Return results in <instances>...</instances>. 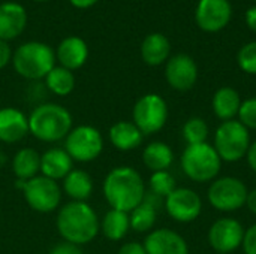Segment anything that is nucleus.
<instances>
[{"label":"nucleus","mask_w":256,"mask_h":254,"mask_svg":"<svg viewBox=\"0 0 256 254\" xmlns=\"http://www.w3.org/2000/svg\"><path fill=\"white\" fill-rule=\"evenodd\" d=\"M117 254H147L146 249L142 244L140 243H128L124 246H122V249L118 250Z\"/></svg>","instance_id":"nucleus-35"},{"label":"nucleus","mask_w":256,"mask_h":254,"mask_svg":"<svg viewBox=\"0 0 256 254\" xmlns=\"http://www.w3.org/2000/svg\"><path fill=\"white\" fill-rule=\"evenodd\" d=\"M45 84L48 87V90L57 96H68L72 93L74 87H75V76L72 73V70L66 69V67H52L50 70V73L45 76Z\"/></svg>","instance_id":"nucleus-28"},{"label":"nucleus","mask_w":256,"mask_h":254,"mask_svg":"<svg viewBox=\"0 0 256 254\" xmlns=\"http://www.w3.org/2000/svg\"><path fill=\"white\" fill-rule=\"evenodd\" d=\"M87 57H88L87 43L78 36H69L63 39L56 54V58L60 61L62 67H66L69 70L80 69L87 61Z\"/></svg>","instance_id":"nucleus-18"},{"label":"nucleus","mask_w":256,"mask_h":254,"mask_svg":"<svg viewBox=\"0 0 256 254\" xmlns=\"http://www.w3.org/2000/svg\"><path fill=\"white\" fill-rule=\"evenodd\" d=\"M220 157L214 147L204 144L188 145L182 154V168L184 174L198 183H207L218 177L220 171Z\"/></svg>","instance_id":"nucleus-5"},{"label":"nucleus","mask_w":256,"mask_h":254,"mask_svg":"<svg viewBox=\"0 0 256 254\" xmlns=\"http://www.w3.org/2000/svg\"><path fill=\"white\" fill-rule=\"evenodd\" d=\"M34 1H48V0H34Z\"/></svg>","instance_id":"nucleus-41"},{"label":"nucleus","mask_w":256,"mask_h":254,"mask_svg":"<svg viewBox=\"0 0 256 254\" xmlns=\"http://www.w3.org/2000/svg\"><path fill=\"white\" fill-rule=\"evenodd\" d=\"M144 135L130 121H118L110 129V141L120 151H130L141 145Z\"/></svg>","instance_id":"nucleus-20"},{"label":"nucleus","mask_w":256,"mask_h":254,"mask_svg":"<svg viewBox=\"0 0 256 254\" xmlns=\"http://www.w3.org/2000/svg\"><path fill=\"white\" fill-rule=\"evenodd\" d=\"M240 106V94L231 87H222L213 96V111L216 117L224 121L234 120V117L238 115Z\"/></svg>","instance_id":"nucleus-23"},{"label":"nucleus","mask_w":256,"mask_h":254,"mask_svg":"<svg viewBox=\"0 0 256 254\" xmlns=\"http://www.w3.org/2000/svg\"><path fill=\"white\" fill-rule=\"evenodd\" d=\"M172 159H174L172 150L165 142H152L150 145L146 147L142 153L144 165L153 172L166 171L171 166Z\"/></svg>","instance_id":"nucleus-26"},{"label":"nucleus","mask_w":256,"mask_h":254,"mask_svg":"<svg viewBox=\"0 0 256 254\" xmlns=\"http://www.w3.org/2000/svg\"><path fill=\"white\" fill-rule=\"evenodd\" d=\"M22 189L26 202L38 213H51L58 208L62 201V190L57 181L38 175L28 181H18Z\"/></svg>","instance_id":"nucleus-7"},{"label":"nucleus","mask_w":256,"mask_h":254,"mask_svg":"<svg viewBox=\"0 0 256 254\" xmlns=\"http://www.w3.org/2000/svg\"><path fill=\"white\" fill-rule=\"evenodd\" d=\"M240 123L248 129H256V97L248 99L242 103L238 111Z\"/></svg>","instance_id":"nucleus-32"},{"label":"nucleus","mask_w":256,"mask_h":254,"mask_svg":"<svg viewBox=\"0 0 256 254\" xmlns=\"http://www.w3.org/2000/svg\"><path fill=\"white\" fill-rule=\"evenodd\" d=\"M56 225L60 237L75 246L92 243L100 231L94 210L87 202L78 201H72L60 208Z\"/></svg>","instance_id":"nucleus-2"},{"label":"nucleus","mask_w":256,"mask_h":254,"mask_svg":"<svg viewBox=\"0 0 256 254\" xmlns=\"http://www.w3.org/2000/svg\"><path fill=\"white\" fill-rule=\"evenodd\" d=\"M12 63L18 75L26 79L45 78L54 67L56 54L44 42H26L16 48L12 55Z\"/></svg>","instance_id":"nucleus-4"},{"label":"nucleus","mask_w":256,"mask_h":254,"mask_svg":"<svg viewBox=\"0 0 256 254\" xmlns=\"http://www.w3.org/2000/svg\"><path fill=\"white\" fill-rule=\"evenodd\" d=\"M28 133V117L16 108L0 109V141L6 144L20 142Z\"/></svg>","instance_id":"nucleus-17"},{"label":"nucleus","mask_w":256,"mask_h":254,"mask_svg":"<svg viewBox=\"0 0 256 254\" xmlns=\"http://www.w3.org/2000/svg\"><path fill=\"white\" fill-rule=\"evenodd\" d=\"M63 190L64 193L78 202H86L93 192V180L92 177L81 169H72L63 178Z\"/></svg>","instance_id":"nucleus-22"},{"label":"nucleus","mask_w":256,"mask_h":254,"mask_svg":"<svg viewBox=\"0 0 256 254\" xmlns=\"http://www.w3.org/2000/svg\"><path fill=\"white\" fill-rule=\"evenodd\" d=\"M176 189H177L176 180L170 172H166V171L153 172V175L150 178V190L153 195H156L158 198H162V196L166 198Z\"/></svg>","instance_id":"nucleus-30"},{"label":"nucleus","mask_w":256,"mask_h":254,"mask_svg":"<svg viewBox=\"0 0 256 254\" xmlns=\"http://www.w3.org/2000/svg\"><path fill=\"white\" fill-rule=\"evenodd\" d=\"M12 171L18 181H28L40 172V154L33 148H21L12 160Z\"/></svg>","instance_id":"nucleus-24"},{"label":"nucleus","mask_w":256,"mask_h":254,"mask_svg":"<svg viewBox=\"0 0 256 254\" xmlns=\"http://www.w3.org/2000/svg\"><path fill=\"white\" fill-rule=\"evenodd\" d=\"M231 19L228 0H200L196 7V24L204 31H219Z\"/></svg>","instance_id":"nucleus-13"},{"label":"nucleus","mask_w":256,"mask_h":254,"mask_svg":"<svg viewBox=\"0 0 256 254\" xmlns=\"http://www.w3.org/2000/svg\"><path fill=\"white\" fill-rule=\"evenodd\" d=\"M238 66L246 73L256 75V42L244 45L238 52Z\"/></svg>","instance_id":"nucleus-31"},{"label":"nucleus","mask_w":256,"mask_h":254,"mask_svg":"<svg viewBox=\"0 0 256 254\" xmlns=\"http://www.w3.org/2000/svg\"><path fill=\"white\" fill-rule=\"evenodd\" d=\"M242 246L244 249V254H256V225L244 232Z\"/></svg>","instance_id":"nucleus-33"},{"label":"nucleus","mask_w":256,"mask_h":254,"mask_svg":"<svg viewBox=\"0 0 256 254\" xmlns=\"http://www.w3.org/2000/svg\"><path fill=\"white\" fill-rule=\"evenodd\" d=\"M171 51L170 40L160 33L148 34L141 43V57L148 66H159L162 64Z\"/></svg>","instance_id":"nucleus-21"},{"label":"nucleus","mask_w":256,"mask_h":254,"mask_svg":"<svg viewBox=\"0 0 256 254\" xmlns=\"http://www.w3.org/2000/svg\"><path fill=\"white\" fill-rule=\"evenodd\" d=\"M147 254H189L186 241L170 229H156L144 241Z\"/></svg>","instance_id":"nucleus-15"},{"label":"nucleus","mask_w":256,"mask_h":254,"mask_svg":"<svg viewBox=\"0 0 256 254\" xmlns=\"http://www.w3.org/2000/svg\"><path fill=\"white\" fill-rule=\"evenodd\" d=\"M248 189L238 178L224 177L216 180L208 189V201L210 204L224 213L237 211L248 201Z\"/></svg>","instance_id":"nucleus-10"},{"label":"nucleus","mask_w":256,"mask_h":254,"mask_svg":"<svg viewBox=\"0 0 256 254\" xmlns=\"http://www.w3.org/2000/svg\"><path fill=\"white\" fill-rule=\"evenodd\" d=\"M165 207L168 214L180 223H189L200 217L202 210L201 198L190 189H176L166 196Z\"/></svg>","instance_id":"nucleus-11"},{"label":"nucleus","mask_w":256,"mask_h":254,"mask_svg":"<svg viewBox=\"0 0 256 254\" xmlns=\"http://www.w3.org/2000/svg\"><path fill=\"white\" fill-rule=\"evenodd\" d=\"M74 169V160L62 148H50L40 156V172L54 181L63 180Z\"/></svg>","instance_id":"nucleus-19"},{"label":"nucleus","mask_w":256,"mask_h":254,"mask_svg":"<svg viewBox=\"0 0 256 254\" xmlns=\"http://www.w3.org/2000/svg\"><path fill=\"white\" fill-rule=\"evenodd\" d=\"M12 58V51L8 42L0 40V69H3Z\"/></svg>","instance_id":"nucleus-36"},{"label":"nucleus","mask_w":256,"mask_h":254,"mask_svg":"<svg viewBox=\"0 0 256 254\" xmlns=\"http://www.w3.org/2000/svg\"><path fill=\"white\" fill-rule=\"evenodd\" d=\"M246 22H248L250 30L256 31V6H252L250 9H248V12H246Z\"/></svg>","instance_id":"nucleus-37"},{"label":"nucleus","mask_w":256,"mask_h":254,"mask_svg":"<svg viewBox=\"0 0 256 254\" xmlns=\"http://www.w3.org/2000/svg\"><path fill=\"white\" fill-rule=\"evenodd\" d=\"M0 109H2V108H0Z\"/></svg>","instance_id":"nucleus-42"},{"label":"nucleus","mask_w":256,"mask_h":254,"mask_svg":"<svg viewBox=\"0 0 256 254\" xmlns=\"http://www.w3.org/2000/svg\"><path fill=\"white\" fill-rule=\"evenodd\" d=\"M165 76L172 88L178 91H188L198 79L196 63L186 54H177L170 58L165 69Z\"/></svg>","instance_id":"nucleus-14"},{"label":"nucleus","mask_w":256,"mask_h":254,"mask_svg":"<svg viewBox=\"0 0 256 254\" xmlns=\"http://www.w3.org/2000/svg\"><path fill=\"white\" fill-rule=\"evenodd\" d=\"M168 118L166 102L159 94H146L134 106V124L142 135L159 132Z\"/></svg>","instance_id":"nucleus-9"},{"label":"nucleus","mask_w":256,"mask_h":254,"mask_svg":"<svg viewBox=\"0 0 256 254\" xmlns=\"http://www.w3.org/2000/svg\"><path fill=\"white\" fill-rule=\"evenodd\" d=\"M246 204H248V207H249V210L254 213L256 216V189L254 192H250L249 195H248V201H246Z\"/></svg>","instance_id":"nucleus-40"},{"label":"nucleus","mask_w":256,"mask_h":254,"mask_svg":"<svg viewBox=\"0 0 256 254\" xmlns=\"http://www.w3.org/2000/svg\"><path fill=\"white\" fill-rule=\"evenodd\" d=\"M250 147L249 130L240 121H224L214 135V150L220 160L238 162L242 160Z\"/></svg>","instance_id":"nucleus-6"},{"label":"nucleus","mask_w":256,"mask_h":254,"mask_svg":"<svg viewBox=\"0 0 256 254\" xmlns=\"http://www.w3.org/2000/svg\"><path fill=\"white\" fill-rule=\"evenodd\" d=\"M48 254H82L80 246L70 244V243H60L57 246H54Z\"/></svg>","instance_id":"nucleus-34"},{"label":"nucleus","mask_w":256,"mask_h":254,"mask_svg":"<svg viewBox=\"0 0 256 254\" xmlns=\"http://www.w3.org/2000/svg\"><path fill=\"white\" fill-rule=\"evenodd\" d=\"M154 195L152 193V198L144 196V201L132 211L130 217V228L136 232H147L150 231L156 223V204L153 201Z\"/></svg>","instance_id":"nucleus-27"},{"label":"nucleus","mask_w":256,"mask_h":254,"mask_svg":"<svg viewBox=\"0 0 256 254\" xmlns=\"http://www.w3.org/2000/svg\"><path fill=\"white\" fill-rule=\"evenodd\" d=\"M130 229V217L129 213L118 211V210H110L100 223L102 234L111 240V241H120L123 240Z\"/></svg>","instance_id":"nucleus-25"},{"label":"nucleus","mask_w":256,"mask_h":254,"mask_svg":"<svg viewBox=\"0 0 256 254\" xmlns=\"http://www.w3.org/2000/svg\"><path fill=\"white\" fill-rule=\"evenodd\" d=\"M246 157H248V162H249V166L256 172V142L250 144L248 153H246Z\"/></svg>","instance_id":"nucleus-38"},{"label":"nucleus","mask_w":256,"mask_h":254,"mask_svg":"<svg viewBox=\"0 0 256 254\" xmlns=\"http://www.w3.org/2000/svg\"><path fill=\"white\" fill-rule=\"evenodd\" d=\"M27 24L26 9L15 1H4L0 4V40H10L18 37Z\"/></svg>","instance_id":"nucleus-16"},{"label":"nucleus","mask_w":256,"mask_h":254,"mask_svg":"<svg viewBox=\"0 0 256 254\" xmlns=\"http://www.w3.org/2000/svg\"><path fill=\"white\" fill-rule=\"evenodd\" d=\"M208 136V126L202 118H190L183 127V138L189 145L204 144Z\"/></svg>","instance_id":"nucleus-29"},{"label":"nucleus","mask_w":256,"mask_h":254,"mask_svg":"<svg viewBox=\"0 0 256 254\" xmlns=\"http://www.w3.org/2000/svg\"><path fill=\"white\" fill-rule=\"evenodd\" d=\"M104 196L112 210L132 213L146 196L141 175L129 166L114 168L104 180Z\"/></svg>","instance_id":"nucleus-1"},{"label":"nucleus","mask_w":256,"mask_h":254,"mask_svg":"<svg viewBox=\"0 0 256 254\" xmlns=\"http://www.w3.org/2000/svg\"><path fill=\"white\" fill-rule=\"evenodd\" d=\"M70 112L57 103L38 105L28 115V132L42 142H58L72 130Z\"/></svg>","instance_id":"nucleus-3"},{"label":"nucleus","mask_w":256,"mask_h":254,"mask_svg":"<svg viewBox=\"0 0 256 254\" xmlns=\"http://www.w3.org/2000/svg\"><path fill=\"white\" fill-rule=\"evenodd\" d=\"M243 226L234 219L218 220L208 232L210 246L219 253H230L243 244Z\"/></svg>","instance_id":"nucleus-12"},{"label":"nucleus","mask_w":256,"mask_h":254,"mask_svg":"<svg viewBox=\"0 0 256 254\" xmlns=\"http://www.w3.org/2000/svg\"><path fill=\"white\" fill-rule=\"evenodd\" d=\"M64 150L72 160L81 163L93 162L104 150V138L93 126H78L64 138Z\"/></svg>","instance_id":"nucleus-8"},{"label":"nucleus","mask_w":256,"mask_h":254,"mask_svg":"<svg viewBox=\"0 0 256 254\" xmlns=\"http://www.w3.org/2000/svg\"><path fill=\"white\" fill-rule=\"evenodd\" d=\"M75 7H78V9H87V7H90V6H93L96 1H99V0H69Z\"/></svg>","instance_id":"nucleus-39"}]
</instances>
